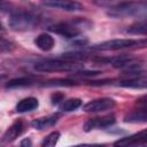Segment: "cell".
<instances>
[{"label": "cell", "instance_id": "cell-6", "mask_svg": "<svg viewBox=\"0 0 147 147\" xmlns=\"http://www.w3.org/2000/svg\"><path fill=\"white\" fill-rule=\"evenodd\" d=\"M124 121L130 123H142L147 121V94L136 100L132 109L124 117Z\"/></svg>", "mask_w": 147, "mask_h": 147}, {"label": "cell", "instance_id": "cell-15", "mask_svg": "<svg viewBox=\"0 0 147 147\" xmlns=\"http://www.w3.org/2000/svg\"><path fill=\"white\" fill-rule=\"evenodd\" d=\"M34 44L36 46L44 52H48L54 47V38L48 34V33H40L36 39H34Z\"/></svg>", "mask_w": 147, "mask_h": 147}, {"label": "cell", "instance_id": "cell-11", "mask_svg": "<svg viewBox=\"0 0 147 147\" xmlns=\"http://www.w3.org/2000/svg\"><path fill=\"white\" fill-rule=\"evenodd\" d=\"M116 146H136V145H147V130L134 133L130 137L118 139L114 142Z\"/></svg>", "mask_w": 147, "mask_h": 147}, {"label": "cell", "instance_id": "cell-7", "mask_svg": "<svg viewBox=\"0 0 147 147\" xmlns=\"http://www.w3.org/2000/svg\"><path fill=\"white\" fill-rule=\"evenodd\" d=\"M116 106V101L111 98H99L94 99L83 106L85 113H102L113 109Z\"/></svg>", "mask_w": 147, "mask_h": 147}, {"label": "cell", "instance_id": "cell-3", "mask_svg": "<svg viewBox=\"0 0 147 147\" xmlns=\"http://www.w3.org/2000/svg\"><path fill=\"white\" fill-rule=\"evenodd\" d=\"M39 22L40 18L37 15L32 14L31 11L18 9L10 13L8 24L14 31H29L37 28Z\"/></svg>", "mask_w": 147, "mask_h": 147}, {"label": "cell", "instance_id": "cell-5", "mask_svg": "<svg viewBox=\"0 0 147 147\" xmlns=\"http://www.w3.org/2000/svg\"><path fill=\"white\" fill-rule=\"evenodd\" d=\"M147 47V38L145 39H113L101 44L94 45L93 49L96 51H121L127 48Z\"/></svg>", "mask_w": 147, "mask_h": 147}, {"label": "cell", "instance_id": "cell-19", "mask_svg": "<svg viewBox=\"0 0 147 147\" xmlns=\"http://www.w3.org/2000/svg\"><path fill=\"white\" fill-rule=\"evenodd\" d=\"M74 85H76V83L69 79H53L44 84V86H74Z\"/></svg>", "mask_w": 147, "mask_h": 147}, {"label": "cell", "instance_id": "cell-12", "mask_svg": "<svg viewBox=\"0 0 147 147\" xmlns=\"http://www.w3.org/2000/svg\"><path fill=\"white\" fill-rule=\"evenodd\" d=\"M118 86L126 88H147V76H136L118 83Z\"/></svg>", "mask_w": 147, "mask_h": 147}, {"label": "cell", "instance_id": "cell-8", "mask_svg": "<svg viewBox=\"0 0 147 147\" xmlns=\"http://www.w3.org/2000/svg\"><path fill=\"white\" fill-rule=\"evenodd\" d=\"M42 5L51 8H56L65 11H80L84 10L83 5L74 0H44Z\"/></svg>", "mask_w": 147, "mask_h": 147}, {"label": "cell", "instance_id": "cell-13", "mask_svg": "<svg viewBox=\"0 0 147 147\" xmlns=\"http://www.w3.org/2000/svg\"><path fill=\"white\" fill-rule=\"evenodd\" d=\"M57 119H59L57 115H49V116L36 118L31 122V126L34 127L36 130H45V129H48V127H52L53 125H55Z\"/></svg>", "mask_w": 147, "mask_h": 147}, {"label": "cell", "instance_id": "cell-14", "mask_svg": "<svg viewBox=\"0 0 147 147\" xmlns=\"http://www.w3.org/2000/svg\"><path fill=\"white\" fill-rule=\"evenodd\" d=\"M38 106H39L38 99H36L33 96H28V98H24L17 102L16 111L17 113H29V111L37 109Z\"/></svg>", "mask_w": 147, "mask_h": 147}, {"label": "cell", "instance_id": "cell-21", "mask_svg": "<svg viewBox=\"0 0 147 147\" xmlns=\"http://www.w3.org/2000/svg\"><path fill=\"white\" fill-rule=\"evenodd\" d=\"M64 100V95L62 94V93H55V94H53L52 95V101H53V103L55 105H57V103H60V102H62Z\"/></svg>", "mask_w": 147, "mask_h": 147}, {"label": "cell", "instance_id": "cell-9", "mask_svg": "<svg viewBox=\"0 0 147 147\" xmlns=\"http://www.w3.org/2000/svg\"><path fill=\"white\" fill-rule=\"evenodd\" d=\"M115 123V116L114 115H106L100 117H93L85 122L84 124V131L88 132L96 129H105Z\"/></svg>", "mask_w": 147, "mask_h": 147}, {"label": "cell", "instance_id": "cell-4", "mask_svg": "<svg viewBox=\"0 0 147 147\" xmlns=\"http://www.w3.org/2000/svg\"><path fill=\"white\" fill-rule=\"evenodd\" d=\"M80 64L76 63L71 60H65L62 57L46 60L44 62H39L34 65V69L39 72H70L78 71L80 69Z\"/></svg>", "mask_w": 147, "mask_h": 147}, {"label": "cell", "instance_id": "cell-22", "mask_svg": "<svg viewBox=\"0 0 147 147\" xmlns=\"http://www.w3.org/2000/svg\"><path fill=\"white\" fill-rule=\"evenodd\" d=\"M21 145H22V146H31V141H30L29 139H25V140H23V141L21 142Z\"/></svg>", "mask_w": 147, "mask_h": 147}, {"label": "cell", "instance_id": "cell-1", "mask_svg": "<svg viewBox=\"0 0 147 147\" xmlns=\"http://www.w3.org/2000/svg\"><path fill=\"white\" fill-rule=\"evenodd\" d=\"M147 9V0H131L123 1L109 8L107 15L113 18H126L133 17Z\"/></svg>", "mask_w": 147, "mask_h": 147}, {"label": "cell", "instance_id": "cell-2", "mask_svg": "<svg viewBox=\"0 0 147 147\" xmlns=\"http://www.w3.org/2000/svg\"><path fill=\"white\" fill-rule=\"evenodd\" d=\"M92 26L91 22L83 20V18H76L70 22H60L54 25H51L48 29L49 31L60 34L65 38H76L80 33H83L85 30L90 29Z\"/></svg>", "mask_w": 147, "mask_h": 147}, {"label": "cell", "instance_id": "cell-17", "mask_svg": "<svg viewBox=\"0 0 147 147\" xmlns=\"http://www.w3.org/2000/svg\"><path fill=\"white\" fill-rule=\"evenodd\" d=\"M82 106V100L78 99V98H71V99H67V100H63L60 106H59V109L61 111H64V113H69V111H74L76 110L77 108H79Z\"/></svg>", "mask_w": 147, "mask_h": 147}, {"label": "cell", "instance_id": "cell-16", "mask_svg": "<svg viewBox=\"0 0 147 147\" xmlns=\"http://www.w3.org/2000/svg\"><path fill=\"white\" fill-rule=\"evenodd\" d=\"M36 83V79L32 77H18L15 79H11L7 83V88H17V87H26Z\"/></svg>", "mask_w": 147, "mask_h": 147}, {"label": "cell", "instance_id": "cell-10", "mask_svg": "<svg viewBox=\"0 0 147 147\" xmlns=\"http://www.w3.org/2000/svg\"><path fill=\"white\" fill-rule=\"evenodd\" d=\"M24 130H25V123L22 119H17L3 133V136H2V142L6 144V142L14 141L15 139H17L24 132Z\"/></svg>", "mask_w": 147, "mask_h": 147}, {"label": "cell", "instance_id": "cell-20", "mask_svg": "<svg viewBox=\"0 0 147 147\" xmlns=\"http://www.w3.org/2000/svg\"><path fill=\"white\" fill-rule=\"evenodd\" d=\"M59 138H60V132H57V131L52 132V133H49L44 139V141L41 142V145L42 146H55L56 142L59 141Z\"/></svg>", "mask_w": 147, "mask_h": 147}, {"label": "cell", "instance_id": "cell-18", "mask_svg": "<svg viewBox=\"0 0 147 147\" xmlns=\"http://www.w3.org/2000/svg\"><path fill=\"white\" fill-rule=\"evenodd\" d=\"M126 32H129L131 34H147V16L144 20L131 25L126 30Z\"/></svg>", "mask_w": 147, "mask_h": 147}]
</instances>
